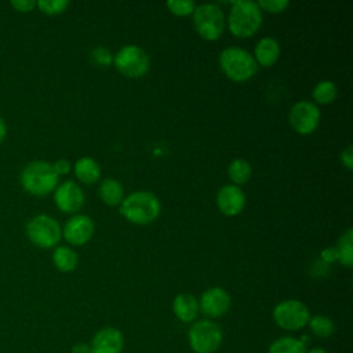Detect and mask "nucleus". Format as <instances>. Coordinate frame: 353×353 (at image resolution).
<instances>
[{
    "mask_svg": "<svg viewBox=\"0 0 353 353\" xmlns=\"http://www.w3.org/2000/svg\"><path fill=\"white\" fill-rule=\"evenodd\" d=\"M161 204L154 193L137 190L123 199L120 214L132 223L148 225L159 216Z\"/></svg>",
    "mask_w": 353,
    "mask_h": 353,
    "instance_id": "f257e3e1",
    "label": "nucleus"
},
{
    "mask_svg": "<svg viewBox=\"0 0 353 353\" xmlns=\"http://www.w3.org/2000/svg\"><path fill=\"white\" fill-rule=\"evenodd\" d=\"M262 23V10L256 1L237 0L232 3L228 17L229 30L237 37H248L254 34Z\"/></svg>",
    "mask_w": 353,
    "mask_h": 353,
    "instance_id": "f03ea898",
    "label": "nucleus"
},
{
    "mask_svg": "<svg viewBox=\"0 0 353 353\" xmlns=\"http://www.w3.org/2000/svg\"><path fill=\"white\" fill-rule=\"evenodd\" d=\"M22 188L34 196H44L58 186V175L52 164L44 160H34L25 165L21 172Z\"/></svg>",
    "mask_w": 353,
    "mask_h": 353,
    "instance_id": "7ed1b4c3",
    "label": "nucleus"
},
{
    "mask_svg": "<svg viewBox=\"0 0 353 353\" xmlns=\"http://www.w3.org/2000/svg\"><path fill=\"white\" fill-rule=\"evenodd\" d=\"M219 66L222 72L233 81H245L251 79L258 69L252 54L241 47H226L219 54Z\"/></svg>",
    "mask_w": 353,
    "mask_h": 353,
    "instance_id": "20e7f679",
    "label": "nucleus"
},
{
    "mask_svg": "<svg viewBox=\"0 0 353 353\" xmlns=\"http://www.w3.org/2000/svg\"><path fill=\"white\" fill-rule=\"evenodd\" d=\"M221 327L211 320H197L188 331L189 346L194 353H215L222 343Z\"/></svg>",
    "mask_w": 353,
    "mask_h": 353,
    "instance_id": "39448f33",
    "label": "nucleus"
},
{
    "mask_svg": "<svg viewBox=\"0 0 353 353\" xmlns=\"http://www.w3.org/2000/svg\"><path fill=\"white\" fill-rule=\"evenodd\" d=\"M225 14L215 3H203L193 11V25L197 33L207 40H216L225 29Z\"/></svg>",
    "mask_w": 353,
    "mask_h": 353,
    "instance_id": "423d86ee",
    "label": "nucleus"
},
{
    "mask_svg": "<svg viewBox=\"0 0 353 353\" xmlns=\"http://www.w3.org/2000/svg\"><path fill=\"white\" fill-rule=\"evenodd\" d=\"M116 69L125 77H141L150 68V58L148 52L137 44L123 46L113 57Z\"/></svg>",
    "mask_w": 353,
    "mask_h": 353,
    "instance_id": "0eeeda50",
    "label": "nucleus"
},
{
    "mask_svg": "<svg viewBox=\"0 0 353 353\" xmlns=\"http://www.w3.org/2000/svg\"><path fill=\"white\" fill-rule=\"evenodd\" d=\"M273 320L276 325L285 331H299L305 328L310 319L309 307L298 299H285L273 307Z\"/></svg>",
    "mask_w": 353,
    "mask_h": 353,
    "instance_id": "6e6552de",
    "label": "nucleus"
},
{
    "mask_svg": "<svg viewBox=\"0 0 353 353\" xmlns=\"http://www.w3.org/2000/svg\"><path fill=\"white\" fill-rule=\"evenodd\" d=\"M26 234L34 245L40 248H51L59 241L62 230L55 218L39 214L28 222Z\"/></svg>",
    "mask_w": 353,
    "mask_h": 353,
    "instance_id": "1a4fd4ad",
    "label": "nucleus"
},
{
    "mask_svg": "<svg viewBox=\"0 0 353 353\" xmlns=\"http://www.w3.org/2000/svg\"><path fill=\"white\" fill-rule=\"evenodd\" d=\"M288 121L298 134H310L320 123L319 106L312 101H298L290 109Z\"/></svg>",
    "mask_w": 353,
    "mask_h": 353,
    "instance_id": "9d476101",
    "label": "nucleus"
},
{
    "mask_svg": "<svg viewBox=\"0 0 353 353\" xmlns=\"http://www.w3.org/2000/svg\"><path fill=\"white\" fill-rule=\"evenodd\" d=\"M230 295L222 287L207 288L199 301V310L210 319L223 316L230 307Z\"/></svg>",
    "mask_w": 353,
    "mask_h": 353,
    "instance_id": "9b49d317",
    "label": "nucleus"
},
{
    "mask_svg": "<svg viewBox=\"0 0 353 353\" xmlns=\"http://www.w3.org/2000/svg\"><path fill=\"white\" fill-rule=\"evenodd\" d=\"M54 201L61 211L73 214L83 207L84 192L74 181L69 179L55 188Z\"/></svg>",
    "mask_w": 353,
    "mask_h": 353,
    "instance_id": "f8f14e48",
    "label": "nucleus"
},
{
    "mask_svg": "<svg viewBox=\"0 0 353 353\" xmlns=\"http://www.w3.org/2000/svg\"><path fill=\"white\" fill-rule=\"evenodd\" d=\"M94 228V222L88 215L74 214L66 221L62 234L72 245H83L92 237Z\"/></svg>",
    "mask_w": 353,
    "mask_h": 353,
    "instance_id": "ddd939ff",
    "label": "nucleus"
},
{
    "mask_svg": "<svg viewBox=\"0 0 353 353\" xmlns=\"http://www.w3.org/2000/svg\"><path fill=\"white\" fill-rule=\"evenodd\" d=\"M88 345L91 353H121L124 349V336L119 328L109 325L98 330Z\"/></svg>",
    "mask_w": 353,
    "mask_h": 353,
    "instance_id": "4468645a",
    "label": "nucleus"
},
{
    "mask_svg": "<svg viewBox=\"0 0 353 353\" xmlns=\"http://www.w3.org/2000/svg\"><path fill=\"white\" fill-rule=\"evenodd\" d=\"M216 205L225 215H237L245 205V194L240 186L228 183L218 190Z\"/></svg>",
    "mask_w": 353,
    "mask_h": 353,
    "instance_id": "2eb2a0df",
    "label": "nucleus"
},
{
    "mask_svg": "<svg viewBox=\"0 0 353 353\" xmlns=\"http://www.w3.org/2000/svg\"><path fill=\"white\" fill-rule=\"evenodd\" d=\"M172 312L182 323H192L199 314V301L192 294H178L172 301Z\"/></svg>",
    "mask_w": 353,
    "mask_h": 353,
    "instance_id": "dca6fc26",
    "label": "nucleus"
},
{
    "mask_svg": "<svg viewBox=\"0 0 353 353\" xmlns=\"http://www.w3.org/2000/svg\"><path fill=\"white\" fill-rule=\"evenodd\" d=\"M280 55V44L272 36H265L258 40L254 48V59L262 66L273 65Z\"/></svg>",
    "mask_w": 353,
    "mask_h": 353,
    "instance_id": "f3484780",
    "label": "nucleus"
},
{
    "mask_svg": "<svg viewBox=\"0 0 353 353\" xmlns=\"http://www.w3.org/2000/svg\"><path fill=\"white\" fill-rule=\"evenodd\" d=\"M73 170H74L77 179L84 183H94L101 176L99 164L97 163L95 159L88 157V156H83V157L77 159V161L73 165Z\"/></svg>",
    "mask_w": 353,
    "mask_h": 353,
    "instance_id": "a211bd4d",
    "label": "nucleus"
},
{
    "mask_svg": "<svg viewBox=\"0 0 353 353\" xmlns=\"http://www.w3.org/2000/svg\"><path fill=\"white\" fill-rule=\"evenodd\" d=\"M99 196L109 205L120 204L124 199L123 185L114 178H106L99 185Z\"/></svg>",
    "mask_w": 353,
    "mask_h": 353,
    "instance_id": "6ab92c4d",
    "label": "nucleus"
},
{
    "mask_svg": "<svg viewBox=\"0 0 353 353\" xmlns=\"http://www.w3.org/2000/svg\"><path fill=\"white\" fill-rule=\"evenodd\" d=\"M52 262L61 272H72L77 266V254L68 245H59L52 252Z\"/></svg>",
    "mask_w": 353,
    "mask_h": 353,
    "instance_id": "aec40b11",
    "label": "nucleus"
},
{
    "mask_svg": "<svg viewBox=\"0 0 353 353\" xmlns=\"http://www.w3.org/2000/svg\"><path fill=\"white\" fill-rule=\"evenodd\" d=\"M307 346H305L299 338L294 336H280L274 339L269 346V353H306Z\"/></svg>",
    "mask_w": 353,
    "mask_h": 353,
    "instance_id": "412c9836",
    "label": "nucleus"
},
{
    "mask_svg": "<svg viewBox=\"0 0 353 353\" xmlns=\"http://www.w3.org/2000/svg\"><path fill=\"white\" fill-rule=\"evenodd\" d=\"M307 325L310 328V332L314 336L321 338V339L330 338L334 334V331H335L334 321L328 316H324V314L310 316Z\"/></svg>",
    "mask_w": 353,
    "mask_h": 353,
    "instance_id": "4be33fe9",
    "label": "nucleus"
},
{
    "mask_svg": "<svg viewBox=\"0 0 353 353\" xmlns=\"http://www.w3.org/2000/svg\"><path fill=\"white\" fill-rule=\"evenodd\" d=\"M252 174L251 164L244 160V159H234L229 165H228V175L232 179L233 185H241L245 183Z\"/></svg>",
    "mask_w": 353,
    "mask_h": 353,
    "instance_id": "5701e85b",
    "label": "nucleus"
},
{
    "mask_svg": "<svg viewBox=\"0 0 353 353\" xmlns=\"http://www.w3.org/2000/svg\"><path fill=\"white\" fill-rule=\"evenodd\" d=\"M336 252H338V261L350 268L353 263V230L349 228L338 240L336 244Z\"/></svg>",
    "mask_w": 353,
    "mask_h": 353,
    "instance_id": "b1692460",
    "label": "nucleus"
},
{
    "mask_svg": "<svg viewBox=\"0 0 353 353\" xmlns=\"http://www.w3.org/2000/svg\"><path fill=\"white\" fill-rule=\"evenodd\" d=\"M336 94H338V88H336L335 83L331 80L319 81L313 87V91H312V97L316 101V105L317 103L325 105V103L332 102L336 98Z\"/></svg>",
    "mask_w": 353,
    "mask_h": 353,
    "instance_id": "393cba45",
    "label": "nucleus"
},
{
    "mask_svg": "<svg viewBox=\"0 0 353 353\" xmlns=\"http://www.w3.org/2000/svg\"><path fill=\"white\" fill-rule=\"evenodd\" d=\"M69 6L68 0H39L36 1V7L47 15H57L65 11V8Z\"/></svg>",
    "mask_w": 353,
    "mask_h": 353,
    "instance_id": "a878e982",
    "label": "nucleus"
},
{
    "mask_svg": "<svg viewBox=\"0 0 353 353\" xmlns=\"http://www.w3.org/2000/svg\"><path fill=\"white\" fill-rule=\"evenodd\" d=\"M165 6L172 14L181 15V17L193 14L196 8V3L193 0H168Z\"/></svg>",
    "mask_w": 353,
    "mask_h": 353,
    "instance_id": "bb28decb",
    "label": "nucleus"
},
{
    "mask_svg": "<svg viewBox=\"0 0 353 353\" xmlns=\"http://www.w3.org/2000/svg\"><path fill=\"white\" fill-rule=\"evenodd\" d=\"M91 58L95 63L102 65V66H108L113 61V57H112L110 51L106 47H102V46H98L92 50Z\"/></svg>",
    "mask_w": 353,
    "mask_h": 353,
    "instance_id": "cd10ccee",
    "label": "nucleus"
},
{
    "mask_svg": "<svg viewBox=\"0 0 353 353\" xmlns=\"http://www.w3.org/2000/svg\"><path fill=\"white\" fill-rule=\"evenodd\" d=\"M290 4L288 0H261L258 1L259 8L263 11H269V12H281L284 8H287Z\"/></svg>",
    "mask_w": 353,
    "mask_h": 353,
    "instance_id": "c85d7f7f",
    "label": "nucleus"
},
{
    "mask_svg": "<svg viewBox=\"0 0 353 353\" xmlns=\"http://www.w3.org/2000/svg\"><path fill=\"white\" fill-rule=\"evenodd\" d=\"M11 6L14 10L19 12H29L36 7V1L34 0H12Z\"/></svg>",
    "mask_w": 353,
    "mask_h": 353,
    "instance_id": "c756f323",
    "label": "nucleus"
},
{
    "mask_svg": "<svg viewBox=\"0 0 353 353\" xmlns=\"http://www.w3.org/2000/svg\"><path fill=\"white\" fill-rule=\"evenodd\" d=\"M52 168L55 171V174L59 176V175H65L70 171V163L66 160V159H59L57 160L54 164H52Z\"/></svg>",
    "mask_w": 353,
    "mask_h": 353,
    "instance_id": "7c9ffc66",
    "label": "nucleus"
},
{
    "mask_svg": "<svg viewBox=\"0 0 353 353\" xmlns=\"http://www.w3.org/2000/svg\"><path fill=\"white\" fill-rule=\"evenodd\" d=\"M341 160L346 165V168H349V170L353 168V149H352V145H347L341 152Z\"/></svg>",
    "mask_w": 353,
    "mask_h": 353,
    "instance_id": "2f4dec72",
    "label": "nucleus"
},
{
    "mask_svg": "<svg viewBox=\"0 0 353 353\" xmlns=\"http://www.w3.org/2000/svg\"><path fill=\"white\" fill-rule=\"evenodd\" d=\"M321 258L325 261V262H334V261H338V252H336V248L335 247H327L321 251Z\"/></svg>",
    "mask_w": 353,
    "mask_h": 353,
    "instance_id": "473e14b6",
    "label": "nucleus"
},
{
    "mask_svg": "<svg viewBox=\"0 0 353 353\" xmlns=\"http://www.w3.org/2000/svg\"><path fill=\"white\" fill-rule=\"evenodd\" d=\"M72 353H91V352H90V345H88V343H84V342L76 343V345H73V347H72Z\"/></svg>",
    "mask_w": 353,
    "mask_h": 353,
    "instance_id": "72a5a7b5",
    "label": "nucleus"
},
{
    "mask_svg": "<svg viewBox=\"0 0 353 353\" xmlns=\"http://www.w3.org/2000/svg\"><path fill=\"white\" fill-rule=\"evenodd\" d=\"M6 135H7V125L4 119L0 116V143L6 139Z\"/></svg>",
    "mask_w": 353,
    "mask_h": 353,
    "instance_id": "f704fd0d",
    "label": "nucleus"
},
{
    "mask_svg": "<svg viewBox=\"0 0 353 353\" xmlns=\"http://www.w3.org/2000/svg\"><path fill=\"white\" fill-rule=\"evenodd\" d=\"M306 353H328V352L325 349H323V347H312Z\"/></svg>",
    "mask_w": 353,
    "mask_h": 353,
    "instance_id": "c9c22d12",
    "label": "nucleus"
}]
</instances>
